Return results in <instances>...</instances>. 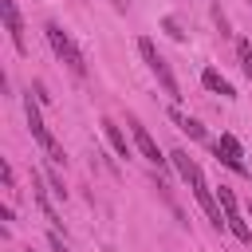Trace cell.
I'll return each mask as SVG.
<instances>
[{
  "instance_id": "5",
  "label": "cell",
  "mask_w": 252,
  "mask_h": 252,
  "mask_svg": "<svg viewBox=\"0 0 252 252\" xmlns=\"http://www.w3.org/2000/svg\"><path fill=\"white\" fill-rule=\"evenodd\" d=\"M189 189H193V197H197V205L205 209V217H209V224L213 228H224V213H220V201H217V193L209 189V181H205V173L197 169L193 177H189Z\"/></svg>"
},
{
  "instance_id": "17",
  "label": "cell",
  "mask_w": 252,
  "mask_h": 252,
  "mask_svg": "<svg viewBox=\"0 0 252 252\" xmlns=\"http://www.w3.org/2000/svg\"><path fill=\"white\" fill-rule=\"evenodd\" d=\"M248 4H252V0H248Z\"/></svg>"
},
{
  "instance_id": "3",
  "label": "cell",
  "mask_w": 252,
  "mask_h": 252,
  "mask_svg": "<svg viewBox=\"0 0 252 252\" xmlns=\"http://www.w3.org/2000/svg\"><path fill=\"white\" fill-rule=\"evenodd\" d=\"M138 55H142V63H146V67L154 71V79L161 83V91H165V94H169V98L177 102V98H181V87H177V79H173V71H169V63H165V59L158 55V47H154V39H146V35H142V39H138Z\"/></svg>"
},
{
  "instance_id": "12",
  "label": "cell",
  "mask_w": 252,
  "mask_h": 252,
  "mask_svg": "<svg viewBox=\"0 0 252 252\" xmlns=\"http://www.w3.org/2000/svg\"><path fill=\"white\" fill-rule=\"evenodd\" d=\"M236 59H240V71L252 79V43L248 39H236Z\"/></svg>"
},
{
  "instance_id": "14",
  "label": "cell",
  "mask_w": 252,
  "mask_h": 252,
  "mask_svg": "<svg viewBox=\"0 0 252 252\" xmlns=\"http://www.w3.org/2000/svg\"><path fill=\"white\" fill-rule=\"evenodd\" d=\"M43 181H47V189H51V193H55V197H59V201H63V197H67V189H63V177H59V173H55V169H43Z\"/></svg>"
},
{
  "instance_id": "13",
  "label": "cell",
  "mask_w": 252,
  "mask_h": 252,
  "mask_svg": "<svg viewBox=\"0 0 252 252\" xmlns=\"http://www.w3.org/2000/svg\"><path fill=\"white\" fill-rule=\"evenodd\" d=\"M161 28H165V35H169V39H177V43L185 39V28H181V20H177V16H165V20H161Z\"/></svg>"
},
{
  "instance_id": "9",
  "label": "cell",
  "mask_w": 252,
  "mask_h": 252,
  "mask_svg": "<svg viewBox=\"0 0 252 252\" xmlns=\"http://www.w3.org/2000/svg\"><path fill=\"white\" fill-rule=\"evenodd\" d=\"M201 87L205 91H213V94H224V98H236V91H232V83L217 71V67H205L201 71Z\"/></svg>"
},
{
  "instance_id": "16",
  "label": "cell",
  "mask_w": 252,
  "mask_h": 252,
  "mask_svg": "<svg viewBox=\"0 0 252 252\" xmlns=\"http://www.w3.org/2000/svg\"><path fill=\"white\" fill-rule=\"evenodd\" d=\"M0 177H4V189H12V181H16V173H12V165H8V161L0 165Z\"/></svg>"
},
{
  "instance_id": "2",
  "label": "cell",
  "mask_w": 252,
  "mask_h": 252,
  "mask_svg": "<svg viewBox=\"0 0 252 252\" xmlns=\"http://www.w3.org/2000/svg\"><path fill=\"white\" fill-rule=\"evenodd\" d=\"M24 114H28V130H32V138L43 146V154L55 161V165H67V154L59 150V142L51 138V130L43 126V114H39V102L32 98V94H24Z\"/></svg>"
},
{
  "instance_id": "4",
  "label": "cell",
  "mask_w": 252,
  "mask_h": 252,
  "mask_svg": "<svg viewBox=\"0 0 252 252\" xmlns=\"http://www.w3.org/2000/svg\"><path fill=\"white\" fill-rule=\"evenodd\" d=\"M217 201H220V213H224V228H228L236 240H252V228H248V220H244V213H240V205H236V193H232L228 185H220V189H217Z\"/></svg>"
},
{
  "instance_id": "15",
  "label": "cell",
  "mask_w": 252,
  "mask_h": 252,
  "mask_svg": "<svg viewBox=\"0 0 252 252\" xmlns=\"http://www.w3.org/2000/svg\"><path fill=\"white\" fill-rule=\"evenodd\" d=\"M47 248H51V252H67V244H63V236H59L55 228L47 232Z\"/></svg>"
},
{
  "instance_id": "7",
  "label": "cell",
  "mask_w": 252,
  "mask_h": 252,
  "mask_svg": "<svg viewBox=\"0 0 252 252\" xmlns=\"http://www.w3.org/2000/svg\"><path fill=\"white\" fill-rule=\"evenodd\" d=\"M130 134H134V146H138V154H142V158H146L150 165H158V169H161V165H169V158H161L158 142L150 138V130H146V126H142V122H138L134 114H130Z\"/></svg>"
},
{
  "instance_id": "10",
  "label": "cell",
  "mask_w": 252,
  "mask_h": 252,
  "mask_svg": "<svg viewBox=\"0 0 252 252\" xmlns=\"http://www.w3.org/2000/svg\"><path fill=\"white\" fill-rule=\"evenodd\" d=\"M98 126H102V134H106V142H110V150H114L118 158H130V142H126V134H122V126H118L114 118H102Z\"/></svg>"
},
{
  "instance_id": "8",
  "label": "cell",
  "mask_w": 252,
  "mask_h": 252,
  "mask_svg": "<svg viewBox=\"0 0 252 252\" xmlns=\"http://www.w3.org/2000/svg\"><path fill=\"white\" fill-rule=\"evenodd\" d=\"M0 16H4V28H8V35H12V47L24 51L28 43H24V20H20L16 0H0Z\"/></svg>"
},
{
  "instance_id": "1",
  "label": "cell",
  "mask_w": 252,
  "mask_h": 252,
  "mask_svg": "<svg viewBox=\"0 0 252 252\" xmlns=\"http://www.w3.org/2000/svg\"><path fill=\"white\" fill-rule=\"evenodd\" d=\"M43 35H47V43H51V51H55V55H59V59L67 63V71L83 79V75H87V59H83V51H79V43L71 39V32H67L63 24H55V20H47V24H43Z\"/></svg>"
},
{
  "instance_id": "11",
  "label": "cell",
  "mask_w": 252,
  "mask_h": 252,
  "mask_svg": "<svg viewBox=\"0 0 252 252\" xmlns=\"http://www.w3.org/2000/svg\"><path fill=\"white\" fill-rule=\"evenodd\" d=\"M169 118H173V122H177V130H185V134H189L193 142H205V126H201L197 118H189V114H181L177 106L169 110Z\"/></svg>"
},
{
  "instance_id": "6",
  "label": "cell",
  "mask_w": 252,
  "mask_h": 252,
  "mask_svg": "<svg viewBox=\"0 0 252 252\" xmlns=\"http://www.w3.org/2000/svg\"><path fill=\"white\" fill-rule=\"evenodd\" d=\"M213 154H217V161L228 165L232 173H248V161H244V150H240L236 134H220V138L213 142Z\"/></svg>"
}]
</instances>
